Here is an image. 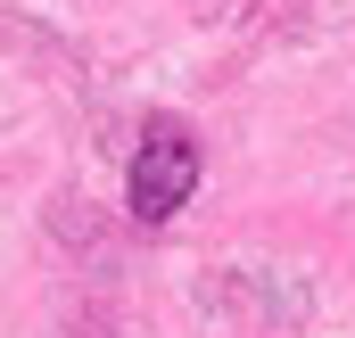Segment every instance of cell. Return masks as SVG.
Listing matches in <instances>:
<instances>
[{
  "label": "cell",
  "instance_id": "1",
  "mask_svg": "<svg viewBox=\"0 0 355 338\" xmlns=\"http://www.w3.org/2000/svg\"><path fill=\"white\" fill-rule=\"evenodd\" d=\"M198 132L182 124V116H157L149 132H141V149H132V173H124V198H132V223H166L190 206V190H198Z\"/></svg>",
  "mask_w": 355,
  "mask_h": 338
}]
</instances>
